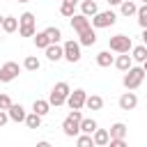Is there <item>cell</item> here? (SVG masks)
I'll list each match as a JSON object with an SVG mask.
<instances>
[{
  "instance_id": "obj_1",
  "label": "cell",
  "mask_w": 147,
  "mask_h": 147,
  "mask_svg": "<svg viewBox=\"0 0 147 147\" xmlns=\"http://www.w3.org/2000/svg\"><path fill=\"white\" fill-rule=\"evenodd\" d=\"M69 94H71L69 83H64V80L55 83L53 90H51V94H48V103H51V108H53V106H55V108H57V106H64L67 99H69Z\"/></svg>"
},
{
  "instance_id": "obj_2",
  "label": "cell",
  "mask_w": 147,
  "mask_h": 147,
  "mask_svg": "<svg viewBox=\"0 0 147 147\" xmlns=\"http://www.w3.org/2000/svg\"><path fill=\"white\" fill-rule=\"evenodd\" d=\"M80 122H83V113H80V110H71V113L67 115V119L62 122V131H64V136H69V138H78V136H80Z\"/></svg>"
},
{
  "instance_id": "obj_3",
  "label": "cell",
  "mask_w": 147,
  "mask_h": 147,
  "mask_svg": "<svg viewBox=\"0 0 147 147\" xmlns=\"http://www.w3.org/2000/svg\"><path fill=\"white\" fill-rule=\"evenodd\" d=\"M142 80H145V69H142V67H131V69L124 74L122 85H124L129 92H133V90H138V87L142 85Z\"/></svg>"
},
{
  "instance_id": "obj_4",
  "label": "cell",
  "mask_w": 147,
  "mask_h": 147,
  "mask_svg": "<svg viewBox=\"0 0 147 147\" xmlns=\"http://www.w3.org/2000/svg\"><path fill=\"white\" fill-rule=\"evenodd\" d=\"M108 48H110L113 53H117V55H122V53H131L133 41H131L129 34H115V37L108 39Z\"/></svg>"
},
{
  "instance_id": "obj_5",
  "label": "cell",
  "mask_w": 147,
  "mask_h": 147,
  "mask_svg": "<svg viewBox=\"0 0 147 147\" xmlns=\"http://www.w3.org/2000/svg\"><path fill=\"white\" fill-rule=\"evenodd\" d=\"M18 74H21L18 62H5L0 67V83H11V80L18 78Z\"/></svg>"
},
{
  "instance_id": "obj_6",
  "label": "cell",
  "mask_w": 147,
  "mask_h": 147,
  "mask_svg": "<svg viewBox=\"0 0 147 147\" xmlns=\"http://www.w3.org/2000/svg\"><path fill=\"white\" fill-rule=\"evenodd\" d=\"M115 21H117V14L115 11H99L94 18H92V28H110V25H115Z\"/></svg>"
},
{
  "instance_id": "obj_7",
  "label": "cell",
  "mask_w": 147,
  "mask_h": 147,
  "mask_svg": "<svg viewBox=\"0 0 147 147\" xmlns=\"http://www.w3.org/2000/svg\"><path fill=\"white\" fill-rule=\"evenodd\" d=\"M85 101H87V92L85 90H74L69 94V99H67V106L71 110H83L85 108Z\"/></svg>"
},
{
  "instance_id": "obj_8",
  "label": "cell",
  "mask_w": 147,
  "mask_h": 147,
  "mask_svg": "<svg viewBox=\"0 0 147 147\" xmlns=\"http://www.w3.org/2000/svg\"><path fill=\"white\" fill-rule=\"evenodd\" d=\"M62 48H64V60H67V62H71V64H74V62H78V60H80V44H78V41L69 39V41H64V46H62Z\"/></svg>"
},
{
  "instance_id": "obj_9",
  "label": "cell",
  "mask_w": 147,
  "mask_h": 147,
  "mask_svg": "<svg viewBox=\"0 0 147 147\" xmlns=\"http://www.w3.org/2000/svg\"><path fill=\"white\" fill-rule=\"evenodd\" d=\"M71 28H74V32H85V30H90L92 28V21L87 18V16H83V14H74V18H71Z\"/></svg>"
},
{
  "instance_id": "obj_10",
  "label": "cell",
  "mask_w": 147,
  "mask_h": 147,
  "mask_svg": "<svg viewBox=\"0 0 147 147\" xmlns=\"http://www.w3.org/2000/svg\"><path fill=\"white\" fill-rule=\"evenodd\" d=\"M136 106H138L136 92H124V94L119 96V108H122V110H133Z\"/></svg>"
},
{
  "instance_id": "obj_11",
  "label": "cell",
  "mask_w": 147,
  "mask_h": 147,
  "mask_svg": "<svg viewBox=\"0 0 147 147\" xmlns=\"http://www.w3.org/2000/svg\"><path fill=\"white\" fill-rule=\"evenodd\" d=\"M80 14L92 21V18L99 14V5H96L94 0H83V2H80Z\"/></svg>"
},
{
  "instance_id": "obj_12",
  "label": "cell",
  "mask_w": 147,
  "mask_h": 147,
  "mask_svg": "<svg viewBox=\"0 0 147 147\" xmlns=\"http://www.w3.org/2000/svg\"><path fill=\"white\" fill-rule=\"evenodd\" d=\"M7 115H9L11 122H25V117H28V113H25V108L21 103H11V108L7 110Z\"/></svg>"
},
{
  "instance_id": "obj_13",
  "label": "cell",
  "mask_w": 147,
  "mask_h": 147,
  "mask_svg": "<svg viewBox=\"0 0 147 147\" xmlns=\"http://www.w3.org/2000/svg\"><path fill=\"white\" fill-rule=\"evenodd\" d=\"M126 131H129V129H126L124 122H115L108 133H110V140H124V138H126Z\"/></svg>"
},
{
  "instance_id": "obj_14",
  "label": "cell",
  "mask_w": 147,
  "mask_h": 147,
  "mask_svg": "<svg viewBox=\"0 0 147 147\" xmlns=\"http://www.w3.org/2000/svg\"><path fill=\"white\" fill-rule=\"evenodd\" d=\"M115 67H117L119 71H124V74H126V71L133 67V57H131L129 53H122V55H117V57H115Z\"/></svg>"
},
{
  "instance_id": "obj_15",
  "label": "cell",
  "mask_w": 147,
  "mask_h": 147,
  "mask_svg": "<svg viewBox=\"0 0 147 147\" xmlns=\"http://www.w3.org/2000/svg\"><path fill=\"white\" fill-rule=\"evenodd\" d=\"M78 44H80V46H94V44H96V32H94V28L80 32V34H78Z\"/></svg>"
},
{
  "instance_id": "obj_16",
  "label": "cell",
  "mask_w": 147,
  "mask_h": 147,
  "mask_svg": "<svg viewBox=\"0 0 147 147\" xmlns=\"http://www.w3.org/2000/svg\"><path fill=\"white\" fill-rule=\"evenodd\" d=\"M46 57H48L51 62H57V60L64 57V48H62L60 44H51V46L46 48Z\"/></svg>"
},
{
  "instance_id": "obj_17",
  "label": "cell",
  "mask_w": 147,
  "mask_h": 147,
  "mask_svg": "<svg viewBox=\"0 0 147 147\" xmlns=\"http://www.w3.org/2000/svg\"><path fill=\"white\" fill-rule=\"evenodd\" d=\"M32 113H37L39 117L48 115V113H51V103H48V99H34V103H32Z\"/></svg>"
},
{
  "instance_id": "obj_18",
  "label": "cell",
  "mask_w": 147,
  "mask_h": 147,
  "mask_svg": "<svg viewBox=\"0 0 147 147\" xmlns=\"http://www.w3.org/2000/svg\"><path fill=\"white\" fill-rule=\"evenodd\" d=\"M92 140H94L96 147H106V145L110 142V133H108L106 129H96V131L92 133Z\"/></svg>"
},
{
  "instance_id": "obj_19",
  "label": "cell",
  "mask_w": 147,
  "mask_h": 147,
  "mask_svg": "<svg viewBox=\"0 0 147 147\" xmlns=\"http://www.w3.org/2000/svg\"><path fill=\"white\" fill-rule=\"evenodd\" d=\"M96 129H99L96 119H92V117H83V122H80V133H85V136H92Z\"/></svg>"
},
{
  "instance_id": "obj_20",
  "label": "cell",
  "mask_w": 147,
  "mask_h": 147,
  "mask_svg": "<svg viewBox=\"0 0 147 147\" xmlns=\"http://www.w3.org/2000/svg\"><path fill=\"white\" fill-rule=\"evenodd\" d=\"M119 14H122V16H136V14H138V5H136L133 0H124V2L119 5Z\"/></svg>"
},
{
  "instance_id": "obj_21",
  "label": "cell",
  "mask_w": 147,
  "mask_h": 147,
  "mask_svg": "<svg viewBox=\"0 0 147 147\" xmlns=\"http://www.w3.org/2000/svg\"><path fill=\"white\" fill-rule=\"evenodd\" d=\"M131 57H133V62H142L145 64L147 62V46H142V44L140 46H133L131 48Z\"/></svg>"
},
{
  "instance_id": "obj_22",
  "label": "cell",
  "mask_w": 147,
  "mask_h": 147,
  "mask_svg": "<svg viewBox=\"0 0 147 147\" xmlns=\"http://www.w3.org/2000/svg\"><path fill=\"white\" fill-rule=\"evenodd\" d=\"M96 64L110 67V64H115V55H110V51H101V53H96Z\"/></svg>"
},
{
  "instance_id": "obj_23",
  "label": "cell",
  "mask_w": 147,
  "mask_h": 147,
  "mask_svg": "<svg viewBox=\"0 0 147 147\" xmlns=\"http://www.w3.org/2000/svg\"><path fill=\"white\" fill-rule=\"evenodd\" d=\"M85 108H87V110H101V108H103V99H101L99 94H92V96H87Z\"/></svg>"
},
{
  "instance_id": "obj_24",
  "label": "cell",
  "mask_w": 147,
  "mask_h": 147,
  "mask_svg": "<svg viewBox=\"0 0 147 147\" xmlns=\"http://www.w3.org/2000/svg\"><path fill=\"white\" fill-rule=\"evenodd\" d=\"M2 30L9 32V34L16 32V30H18V18H16V16H5V21H2Z\"/></svg>"
},
{
  "instance_id": "obj_25",
  "label": "cell",
  "mask_w": 147,
  "mask_h": 147,
  "mask_svg": "<svg viewBox=\"0 0 147 147\" xmlns=\"http://www.w3.org/2000/svg\"><path fill=\"white\" fill-rule=\"evenodd\" d=\"M30 25H34V14L32 11H23L18 16V28H30Z\"/></svg>"
},
{
  "instance_id": "obj_26",
  "label": "cell",
  "mask_w": 147,
  "mask_h": 147,
  "mask_svg": "<svg viewBox=\"0 0 147 147\" xmlns=\"http://www.w3.org/2000/svg\"><path fill=\"white\" fill-rule=\"evenodd\" d=\"M34 46L46 51V48L51 46V39H48V34H46V32H37V34H34Z\"/></svg>"
},
{
  "instance_id": "obj_27",
  "label": "cell",
  "mask_w": 147,
  "mask_h": 147,
  "mask_svg": "<svg viewBox=\"0 0 147 147\" xmlns=\"http://www.w3.org/2000/svg\"><path fill=\"white\" fill-rule=\"evenodd\" d=\"M39 67H41V62H39L34 55H28V57L23 60V69H28V71H39Z\"/></svg>"
},
{
  "instance_id": "obj_28",
  "label": "cell",
  "mask_w": 147,
  "mask_h": 147,
  "mask_svg": "<svg viewBox=\"0 0 147 147\" xmlns=\"http://www.w3.org/2000/svg\"><path fill=\"white\" fill-rule=\"evenodd\" d=\"M44 32L48 34V39H51V44H57V41L62 39V30H60V28H55V25H51V28H46Z\"/></svg>"
},
{
  "instance_id": "obj_29",
  "label": "cell",
  "mask_w": 147,
  "mask_h": 147,
  "mask_svg": "<svg viewBox=\"0 0 147 147\" xmlns=\"http://www.w3.org/2000/svg\"><path fill=\"white\" fill-rule=\"evenodd\" d=\"M25 126H28V129H39V126H41V117H39L37 113H28V117H25Z\"/></svg>"
},
{
  "instance_id": "obj_30",
  "label": "cell",
  "mask_w": 147,
  "mask_h": 147,
  "mask_svg": "<svg viewBox=\"0 0 147 147\" xmlns=\"http://www.w3.org/2000/svg\"><path fill=\"white\" fill-rule=\"evenodd\" d=\"M76 147H96V145H94L92 136H85V133H80V136L76 138Z\"/></svg>"
},
{
  "instance_id": "obj_31",
  "label": "cell",
  "mask_w": 147,
  "mask_h": 147,
  "mask_svg": "<svg viewBox=\"0 0 147 147\" xmlns=\"http://www.w3.org/2000/svg\"><path fill=\"white\" fill-rule=\"evenodd\" d=\"M136 16H138V25L145 30V28H147V5L138 7V14H136Z\"/></svg>"
},
{
  "instance_id": "obj_32",
  "label": "cell",
  "mask_w": 147,
  "mask_h": 147,
  "mask_svg": "<svg viewBox=\"0 0 147 147\" xmlns=\"http://www.w3.org/2000/svg\"><path fill=\"white\" fill-rule=\"evenodd\" d=\"M60 14H62V16H67V18H74V5L62 2V5H60Z\"/></svg>"
},
{
  "instance_id": "obj_33",
  "label": "cell",
  "mask_w": 147,
  "mask_h": 147,
  "mask_svg": "<svg viewBox=\"0 0 147 147\" xmlns=\"http://www.w3.org/2000/svg\"><path fill=\"white\" fill-rule=\"evenodd\" d=\"M9 108H11V99H9V94L0 92V110H9Z\"/></svg>"
},
{
  "instance_id": "obj_34",
  "label": "cell",
  "mask_w": 147,
  "mask_h": 147,
  "mask_svg": "<svg viewBox=\"0 0 147 147\" xmlns=\"http://www.w3.org/2000/svg\"><path fill=\"white\" fill-rule=\"evenodd\" d=\"M18 34H21V37H34V34H37V25H30V28H18Z\"/></svg>"
},
{
  "instance_id": "obj_35",
  "label": "cell",
  "mask_w": 147,
  "mask_h": 147,
  "mask_svg": "<svg viewBox=\"0 0 147 147\" xmlns=\"http://www.w3.org/2000/svg\"><path fill=\"white\" fill-rule=\"evenodd\" d=\"M7 122H9V115H7V110H0V129H2Z\"/></svg>"
},
{
  "instance_id": "obj_36",
  "label": "cell",
  "mask_w": 147,
  "mask_h": 147,
  "mask_svg": "<svg viewBox=\"0 0 147 147\" xmlns=\"http://www.w3.org/2000/svg\"><path fill=\"white\" fill-rule=\"evenodd\" d=\"M108 147H129V145H126V140H110Z\"/></svg>"
},
{
  "instance_id": "obj_37",
  "label": "cell",
  "mask_w": 147,
  "mask_h": 147,
  "mask_svg": "<svg viewBox=\"0 0 147 147\" xmlns=\"http://www.w3.org/2000/svg\"><path fill=\"white\" fill-rule=\"evenodd\" d=\"M37 147H53V145H51L48 140H39V142H37Z\"/></svg>"
},
{
  "instance_id": "obj_38",
  "label": "cell",
  "mask_w": 147,
  "mask_h": 147,
  "mask_svg": "<svg viewBox=\"0 0 147 147\" xmlns=\"http://www.w3.org/2000/svg\"><path fill=\"white\" fill-rule=\"evenodd\" d=\"M142 46H147V28L142 30Z\"/></svg>"
},
{
  "instance_id": "obj_39",
  "label": "cell",
  "mask_w": 147,
  "mask_h": 147,
  "mask_svg": "<svg viewBox=\"0 0 147 147\" xmlns=\"http://www.w3.org/2000/svg\"><path fill=\"white\" fill-rule=\"evenodd\" d=\"M62 2H67V5H74V7L78 5V0H62Z\"/></svg>"
},
{
  "instance_id": "obj_40",
  "label": "cell",
  "mask_w": 147,
  "mask_h": 147,
  "mask_svg": "<svg viewBox=\"0 0 147 147\" xmlns=\"http://www.w3.org/2000/svg\"><path fill=\"white\" fill-rule=\"evenodd\" d=\"M124 0H108V5H122Z\"/></svg>"
},
{
  "instance_id": "obj_41",
  "label": "cell",
  "mask_w": 147,
  "mask_h": 147,
  "mask_svg": "<svg viewBox=\"0 0 147 147\" xmlns=\"http://www.w3.org/2000/svg\"><path fill=\"white\" fill-rule=\"evenodd\" d=\"M2 21H5V16H0V28H2Z\"/></svg>"
},
{
  "instance_id": "obj_42",
  "label": "cell",
  "mask_w": 147,
  "mask_h": 147,
  "mask_svg": "<svg viewBox=\"0 0 147 147\" xmlns=\"http://www.w3.org/2000/svg\"><path fill=\"white\" fill-rule=\"evenodd\" d=\"M142 69H145V74H147V62H145V64H142Z\"/></svg>"
},
{
  "instance_id": "obj_43",
  "label": "cell",
  "mask_w": 147,
  "mask_h": 147,
  "mask_svg": "<svg viewBox=\"0 0 147 147\" xmlns=\"http://www.w3.org/2000/svg\"><path fill=\"white\" fill-rule=\"evenodd\" d=\"M18 2H30V0H18Z\"/></svg>"
},
{
  "instance_id": "obj_44",
  "label": "cell",
  "mask_w": 147,
  "mask_h": 147,
  "mask_svg": "<svg viewBox=\"0 0 147 147\" xmlns=\"http://www.w3.org/2000/svg\"><path fill=\"white\" fill-rule=\"evenodd\" d=\"M142 5H147V0H142Z\"/></svg>"
},
{
  "instance_id": "obj_45",
  "label": "cell",
  "mask_w": 147,
  "mask_h": 147,
  "mask_svg": "<svg viewBox=\"0 0 147 147\" xmlns=\"http://www.w3.org/2000/svg\"><path fill=\"white\" fill-rule=\"evenodd\" d=\"M106 147H108V145H106Z\"/></svg>"
}]
</instances>
